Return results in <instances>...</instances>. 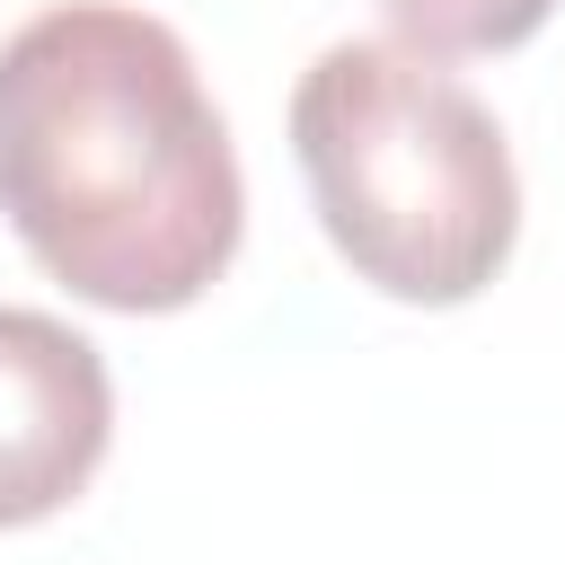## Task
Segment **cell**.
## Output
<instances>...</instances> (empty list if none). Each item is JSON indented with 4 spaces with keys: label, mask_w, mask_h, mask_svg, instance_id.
<instances>
[{
    "label": "cell",
    "mask_w": 565,
    "mask_h": 565,
    "mask_svg": "<svg viewBox=\"0 0 565 565\" xmlns=\"http://www.w3.org/2000/svg\"><path fill=\"white\" fill-rule=\"evenodd\" d=\"M115 441L106 353L53 309H0V530H35L88 494Z\"/></svg>",
    "instance_id": "cell-3"
},
{
    "label": "cell",
    "mask_w": 565,
    "mask_h": 565,
    "mask_svg": "<svg viewBox=\"0 0 565 565\" xmlns=\"http://www.w3.org/2000/svg\"><path fill=\"white\" fill-rule=\"evenodd\" d=\"M380 9L415 53H512L556 18V0H380Z\"/></svg>",
    "instance_id": "cell-4"
},
{
    "label": "cell",
    "mask_w": 565,
    "mask_h": 565,
    "mask_svg": "<svg viewBox=\"0 0 565 565\" xmlns=\"http://www.w3.org/2000/svg\"><path fill=\"white\" fill-rule=\"evenodd\" d=\"M0 221L115 318L194 309L230 274L247 177L168 18L62 0L0 44Z\"/></svg>",
    "instance_id": "cell-1"
},
{
    "label": "cell",
    "mask_w": 565,
    "mask_h": 565,
    "mask_svg": "<svg viewBox=\"0 0 565 565\" xmlns=\"http://www.w3.org/2000/svg\"><path fill=\"white\" fill-rule=\"evenodd\" d=\"M291 159L327 247L406 309L477 300L521 238V168L477 88L406 35H344L291 88Z\"/></svg>",
    "instance_id": "cell-2"
}]
</instances>
